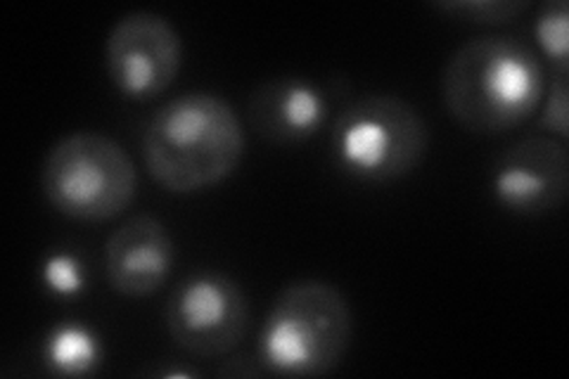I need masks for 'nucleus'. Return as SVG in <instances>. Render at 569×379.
<instances>
[{"label":"nucleus","instance_id":"obj_10","mask_svg":"<svg viewBox=\"0 0 569 379\" xmlns=\"http://www.w3.org/2000/svg\"><path fill=\"white\" fill-rule=\"evenodd\" d=\"M328 100L311 81L284 77L261 83L247 100V123L271 146H297L323 129Z\"/></svg>","mask_w":569,"mask_h":379},{"label":"nucleus","instance_id":"obj_11","mask_svg":"<svg viewBox=\"0 0 569 379\" xmlns=\"http://www.w3.org/2000/svg\"><path fill=\"white\" fill-rule=\"evenodd\" d=\"M43 360L58 377H88L102 363V345L88 325L62 322L48 335Z\"/></svg>","mask_w":569,"mask_h":379},{"label":"nucleus","instance_id":"obj_1","mask_svg":"<svg viewBox=\"0 0 569 379\" xmlns=\"http://www.w3.org/2000/svg\"><path fill=\"white\" fill-rule=\"evenodd\" d=\"M546 86L537 52L512 36H479L462 43L441 71L443 107L477 136H501L531 121Z\"/></svg>","mask_w":569,"mask_h":379},{"label":"nucleus","instance_id":"obj_2","mask_svg":"<svg viewBox=\"0 0 569 379\" xmlns=\"http://www.w3.org/2000/svg\"><path fill=\"white\" fill-rule=\"evenodd\" d=\"M140 152L159 188L194 195L236 173L244 154V126L221 96L192 90L148 119Z\"/></svg>","mask_w":569,"mask_h":379},{"label":"nucleus","instance_id":"obj_8","mask_svg":"<svg viewBox=\"0 0 569 379\" xmlns=\"http://www.w3.org/2000/svg\"><path fill=\"white\" fill-rule=\"evenodd\" d=\"M569 192V154L553 136H527L510 146L491 171L493 202L515 216L558 211Z\"/></svg>","mask_w":569,"mask_h":379},{"label":"nucleus","instance_id":"obj_3","mask_svg":"<svg viewBox=\"0 0 569 379\" xmlns=\"http://www.w3.org/2000/svg\"><path fill=\"white\" fill-rule=\"evenodd\" d=\"M353 337L347 297L323 280L282 287L259 330L257 356L266 372L323 377L342 363Z\"/></svg>","mask_w":569,"mask_h":379},{"label":"nucleus","instance_id":"obj_14","mask_svg":"<svg viewBox=\"0 0 569 379\" xmlns=\"http://www.w3.org/2000/svg\"><path fill=\"white\" fill-rule=\"evenodd\" d=\"M41 280L52 295L74 297L86 287V270L79 257L69 255V251H58L43 261Z\"/></svg>","mask_w":569,"mask_h":379},{"label":"nucleus","instance_id":"obj_5","mask_svg":"<svg viewBox=\"0 0 569 379\" xmlns=\"http://www.w3.org/2000/svg\"><path fill=\"white\" fill-rule=\"evenodd\" d=\"M430 150V129L411 102L368 96L337 114L330 133L335 167L368 186L411 176Z\"/></svg>","mask_w":569,"mask_h":379},{"label":"nucleus","instance_id":"obj_15","mask_svg":"<svg viewBox=\"0 0 569 379\" xmlns=\"http://www.w3.org/2000/svg\"><path fill=\"white\" fill-rule=\"evenodd\" d=\"M543 114H541V126L543 129L558 138L567 140L569 131V81H567V71H553V79H550V86H546V96H543Z\"/></svg>","mask_w":569,"mask_h":379},{"label":"nucleus","instance_id":"obj_7","mask_svg":"<svg viewBox=\"0 0 569 379\" xmlns=\"http://www.w3.org/2000/svg\"><path fill=\"white\" fill-rule=\"evenodd\" d=\"M104 67L121 98L154 100L167 93L183 67L181 33L159 12L123 14L107 36Z\"/></svg>","mask_w":569,"mask_h":379},{"label":"nucleus","instance_id":"obj_9","mask_svg":"<svg viewBox=\"0 0 569 379\" xmlns=\"http://www.w3.org/2000/svg\"><path fill=\"white\" fill-rule=\"evenodd\" d=\"M176 261L169 228L150 213L133 216L104 245V273L112 290L129 299H146L167 285Z\"/></svg>","mask_w":569,"mask_h":379},{"label":"nucleus","instance_id":"obj_12","mask_svg":"<svg viewBox=\"0 0 569 379\" xmlns=\"http://www.w3.org/2000/svg\"><path fill=\"white\" fill-rule=\"evenodd\" d=\"M533 39L553 71H569V8L565 0H550L539 10Z\"/></svg>","mask_w":569,"mask_h":379},{"label":"nucleus","instance_id":"obj_13","mask_svg":"<svg viewBox=\"0 0 569 379\" xmlns=\"http://www.w3.org/2000/svg\"><path fill=\"white\" fill-rule=\"evenodd\" d=\"M435 10L458 22L479 27H503L529 10L527 0H441Z\"/></svg>","mask_w":569,"mask_h":379},{"label":"nucleus","instance_id":"obj_4","mask_svg":"<svg viewBox=\"0 0 569 379\" xmlns=\"http://www.w3.org/2000/svg\"><path fill=\"white\" fill-rule=\"evenodd\" d=\"M46 202L71 221H112L131 207L138 190L133 159L119 142L98 131L60 138L43 159Z\"/></svg>","mask_w":569,"mask_h":379},{"label":"nucleus","instance_id":"obj_6","mask_svg":"<svg viewBox=\"0 0 569 379\" xmlns=\"http://www.w3.org/2000/svg\"><path fill=\"white\" fill-rule=\"evenodd\" d=\"M173 345L194 358L236 351L249 328V299L226 273H194L176 287L167 306Z\"/></svg>","mask_w":569,"mask_h":379}]
</instances>
